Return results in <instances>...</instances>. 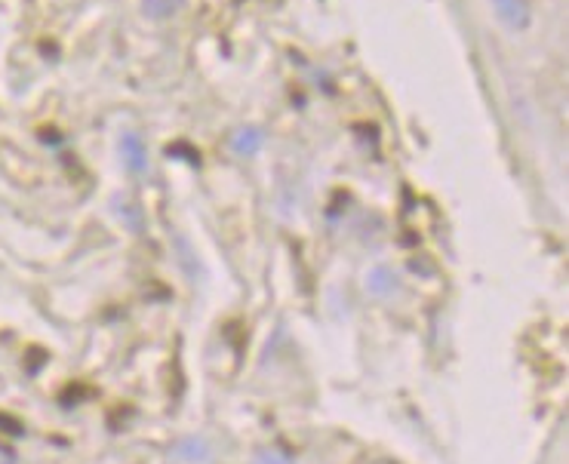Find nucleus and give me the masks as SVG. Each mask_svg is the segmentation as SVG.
I'll list each match as a JSON object with an SVG mask.
<instances>
[{"mask_svg": "<svg viewBox=\"0 0 569 464\" xmlns=\"http://www.w3.org/2000/svg\"><path fill=\"white\" fill-rule=\"evenodd\" d=\"M496 7H499V13L511 22V25H523L526 19V7L520 4V0H496Z\"/></svg>", "mask_w": 569, "mask_h": 464, "instance_id": "obj_1", "label": "nucleus"}]
</instances>
